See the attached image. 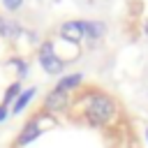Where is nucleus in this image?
Instances as JSON below:
<instances>
[{"label": "nucleus", "instance_id": "f257e3e1", "mask_svg": "<svg viewBox=\"0 0 148 148\" xmlns=\"http://www.w3.org/2000/svg\"><path fill=\"white\" fill-rule=\"evenodd\" d=\"M86 113H88V120L92 125H106L116 116V104H113V99L109 95L97 92V95H90L88 106H86Z\"/></svg>", "mask_w": 148, "mask_h": 148}, {"label": "nucleus", "instance_id": "f03ea898", "mask_svg": "<svg viewBox=\"0 0 148 148\" xmlns=\"http://www.w3.org/2000/svg\"><path fill=\"white\" fill-rule=\"evenodd\" d=\"M39 62H42V67L49 74H60L62 72V60L53 53V44L51 42L42 44V49H39Z\"/></svg>", "mask_w": 148, "mask_h": 148}, {"label": "nucleus", "instance_id": "7ed1b4c3", "mask_svg": "<svg viewBox=\"0 0 148 148\" xmlns=\"http://www.w3.org/2000/svg\"><path fill=\"white\" fill-rule=\"evenodd\" d=\"M60 35L69 42H79L83 37V21H67L62 28H60Z\"/></svg>", "mask_w": 148, "mask_h": 148}, {"label": "nucleus", "instance_id": "20e7f679", "mask_svg": "<svg viewBox=\"0 0 148 148\" xmlns=\"http://www.w3.org/2000/svg\"><path fill=\"white\" fill-rule=\"evenodd\" d=\"M65 102H67V92L53 90L51 95H46V99H44V109H46V111H58V109L65 106Z\"/></svg>", "mask_w": 148, "mask_h": 148}, {"label": "nucleus", "instance_id": "39448f33", "mask_svg": "<svg viewBox=\"0 0 148 148\" xmlns=\"http://www.w3.org/2000/svg\"><path fill=\"white\" fill-rule=\"evenodd\" d=\"M39 134H42V132H39V123H37V120H32V123H28V125L23 127V132H21V136H18V143H21V146H25V143L35 141Z\"/></svg>", "mask_w": 148, "mask_h": 148}, {"label": "nucleus", "instance_id": "423d86ee", "mask_svg": "<svg viewBox=\"0 0 148 148\" xmlns=\"http://www.w3.org/2000/svg\"><path fill=\"white\" fill-rule=\"evenodd\" d=\"M104 35V25L99 21H83V37H90V39H97Z\"/></svg>", "mask_w": 148, "mask_h": 148}, {"label": "nucleus", "instance_id": "0eeeda50", "mask_svg": "<svg viewBox=\"0 0 148 148\" xmlns=\"http://www.w3.org/2000/svg\"><path fill=\"white\" fill-rule=\"evenodd\" d=\"M79 83H81V74H69V76H62V79L58 81L56 90H60V92H67V90L76 88Z\"/></svg>", "mask_w": 148, "mask_h": 148}, {"label": "nucleus", "instance_id": "6e6552de", "mask_svg": "<svg viewBox=\"0 0 148 148\" xmlns=\"http://www.w3.org/2000/svg\"><path fill=\"white\" fill-rule=\"evenodd\" d=\"M32 95H35V88H30V90L21 92V97H18V99H16V104H14V113L23 111V106H28V102L32 99Z\"/></svg>", "mask_w": 148, "mask_h": 148}, {"label": "nucleus", "instance_id": "1a4fd4ad", "mask_svg": "<svg viewBox=\"0 0 148 148\" xmlns=\"http://www.w3.org/2000/svg\"><path fill=\"white\" fill-rule=\"evenodd\" d=\"M18 90H21V86H18V83H12V86H9V90H7V95H5V102H2V104H9V102L16 97V92H18Z\"/></svg>", "mask_w": 148, "mask_h": 148}, {"label": "nucleus", "instance_id": "9d476101", "mask_svg": "<svg viewBox=\"0 0 148 148\" xmlns=\"http://www.w3.org/2000/svg\"><path fill=\"white\" fill-rule=\"evenodd\" d=\"M2 2H5V7H7V9H18L23 0H2Z\"/></svg>", "mask_w": 148, "mask_h": 148}, {"label": "nucleus", "instance_id": "9b49d317", "mask_svg": "<svg viewBox=\"0 0 148 148\" xmlns=\"http://www.w3.org/2000/svg\"><path fill=\"white\" fill-rule=\"evenodd\" d=\"M5 116H7V104L0 106V120H5Z\"/></svg>", "mask_w": 148, "mask_h": 148}, {"label": "nucleus", "instance_id": "f8f14e48", "mask_svg": "<svg viewBox=\"0 0 148 148\" xmlns=\"http://www.w3.org/2000/svg\"><path fill=\"white\" fill-rule=\"evenodd\" d=\"M146 141H148V130H146Z\"/></svg>", "mask_w": 148, "mask_h": 148}]
</instances>
